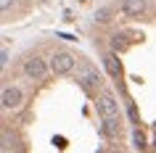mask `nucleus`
<instances>
[{"instance_id":"1","label":"nucleus","mask_w":156,"mask_h":153,"mask_svg":"<svg viewBox=\"0 0 156 153\" xmlns=\"http://www.w3.org/2000/svg\"><path fill=\"white\" fill-rule=\"evenodd\" d=\"M50 69H53V74H69L74 69V56H72V53H64V50L53 53V58H50Z\"/></svg>"},{"instance_id":"2","label":"nucleus","mask_w":156,"mask_h":153,"mask_svg":"<svg viewBox=\"0 0 156 153\" xmlns=\"http://www.w3.org/2000/svg\"><path fill=\"white\" fill-rule=\"evenodd\" d=\"M95 108H98L101 116H119V103L114 100L111 92H103V95L95 100Z\"/></svg>"},{"instance_id":"3","label":"nucleus","mask_w":156,"mask_h":153,"mask_svg":"<svg viewBox=\"0 0 156 153\" xmlns=\"http://www.w3.org/2000/svg\"><path fill=\"white\" fill-rule=\"evenodd\" d=\"M24 71L29 79H42L45 77V71H48V66H45V61L42 58H27V64H24Z\"/></svg>"},{"instance_id":"4","label":"nucleus","mask_w":156,"mask_h":153,"mask_svg":"<svg viewBox=\"0 0 156 153\" xmlns=\"http://www.w3.org/2000/svg\"><path fill=\"white\" fill-rule=\"evenodd\" d=\"M21 103V90L19 87H5L3 90V108H16Z\"/></svg>"},{"instance_id":"5","label":"nucleus","mask_w":156,"mask_h":153,"mask_svg":"<svg viewBox=\"0 0 156 153\" xmlns=\"http://www.w3.org/2000/svg\"><path fill=\"white\" fill-rule=\"evenodd\" d=\"M143 11H146L143 0H122V13L124 16H140Z\"/></svg>"},{"instance_id":"6","label":"nucleus","mask_w":156,"mask_h":153,"mask_svg":"<svg viewBox=\"0 0 156 153\" xmlns=\"http://www.w3.org/2000/svg\"><path fill=\"white\" fill-rule=\"evenodd\" d=\"M103 66H106V71L119 82V77H122V66H119V58H116L114 53H108V56L103 58Z\"/></svg>"},{"instance_id":"7","label":"nucleus","mask_w":156,"mask_h":153,"mask_svg":"<svg viewBox=\"0 0 156 153\" xmlns=\"http://www.w3.org/2000/svg\"><path fill=\"white\" fill-rule=\"evenodd\" d=\"M101 127H103V132H106L108 137H119L122 135V127H119V119H116V116H103V124H101Z\"/></svg>"},{"instance_id":"8","label":"nucleus","mask_w":156,"mask_h":153,"mask_svg":"<svg viewBox=\"0 0 156 153\" xmlns=\"http://www.w3.org/2000/svg\"><path fill=\"white\" fill-rule=\"evenodd\" d=\"M132 143H135V148H138V151H143V148H146V137H143V132H140V129H135Z\"/></svg>"},{"instance_id":"9","label":"nucleus","mask_w":156,"mask_h":153,"mask_svg":"<svg viewBox=\"0 0 156 153\" xmlns=\"http://www.w3.org/2000/svg\"><path fill=\"white\" fill-rule=\"evenodd\" d=\"M3 151H5V153L11 151V132H8V129H3Z\"/></svg>"},{"instance_id":"10","label":"nucleus","mask_w":156,"mask_h":153,"mask_svg":"<svg viewBox=\"0 0 156 153\" xmlns=\"http://www.w3.org/2000/svg\"><path fill=\"white\" fill-rule=\"evenodd\" d=\"M111 48H114V50H122V48H124L122 34H114V40H111Z\"/></svg>"},{"instance_id":"11","label":"nucleus","mask_w":156,"mask_h":153,"mask_svg":"<svg viewBox=\"0 0 156 153\" xmlns=\"http://www.w3.org/2000/svg\"><path fill=\"white\" fill-rule=\"evenodd\" d=\"M127 113H130L132 124H138V111H135V106H132V103H130V108H127Z\"/></svg>"},{"instance_id":"12","label":"nucleus","mask_w":156,"mask_h":153,"mask_svg":"<svg viewBox=\"0 0 156 153\" xmlns=\"http://www.w3.org/2000/svg\"><path fill=\"white\" fill-rule=\"evenodd\" d=\"M95 16H98V21H108V11L103 8V11H98V13H95Z\"/></svg>"},{"instance_id":"13","label":"nucleus","mask_w":156,"mask_h":153,"mask_svg":"<svg viewBox=\"0 0 156 153\" xmlns=\"http://www.w3.org/2000/svg\"><path fill=\"white\" fill-rule=\"evenodd\" d=\"M0 5H3V11H8L11 8V0H0Z\"/></svg>"}]
</instances>
